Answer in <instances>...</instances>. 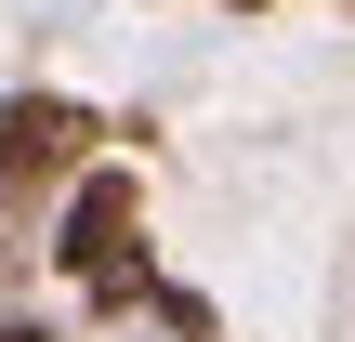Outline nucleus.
<instances>
[{
    "mask_svg": "<svg viewBox=\"0 0 355 342\" xmlns=\"http://www.w3.org/2000/svg\"><path fill=\"white\" fill-rule=\"evenodd\" d=\"M79 145H92V119L66 92H0V185H53V171H79Z\"/></svg>",
    "mask_w": 355,
    "mask_h": 342,
    "instance_id": "obj_2",
    "label": "nucleus"
},
{
    "mask_svg": "<svg viewBox=\"0 0 355 342\" xmlns=\"http://www.w3.org/2000/svg\"><path fill=\"white\" fill-rule=\"evenodd\" d=\"M66 277H92V290H119L132 264H145V198H132V171H79V198H66Z\"/></svg>",
    "mask_w": 355,
    "mask_h": 342,
    "instance_id": "obj_1",
    "label": "nucleus"
}]
</instances>
